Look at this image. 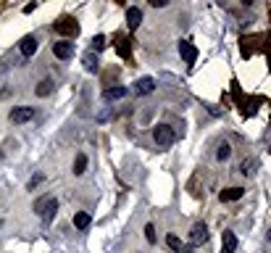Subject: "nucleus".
I'll return each mask as SVG.
<instances>
[{"instance_id": "obj_19", "label": "nucleus", "mask_w": 271, "mask_h": 253, "mask_svg": "<svg viewBox=\"0 0 271 253\" xmlns=\"http://www.w3.org/2000/svg\"><path fill=\"white\" fill-rule=\"evenodd\" d=\"M255 161L253 158H245L242 164H240V174H245V177H250V174H255Z\"/></svg>"}, {"instance_id": "obj_21", "label": "nucleus", "mask_w": 271, "mask_h": 253, "mask_svg": "<svg viewBox=\"0 0 271 253\" xmlns=\"http://www.w3.org/2000/svg\"><path fill=\"white\" fill-rule=\"evenodd\" d=\"M103 48H106V37H103V35H95L92 37V53H100Z\"/></svg>"}, {"instance_id": "obj_17", "label": "nucleus", "mask_w": 271, "mask_h": 253, "mask_svg": "<svg viewBox=\"0 0 271 253\" xmlns=\"http://www.w3.org/2000/svg\"><path fill=\"white\" fill-rule=\"evenodd\" d=\"M90 222H92V219H90L87 211H76L74 214V227H76V230H87Z\"/></svg>"}, {"instance_id": "obj_4", "label": "nucleus", "mask_w": 271, "mask_h": 253, "mask_svg": "<svg viewBox=\"0 0 271 253\" xmlns=\"http://www.w3.org/2000/svg\"><path fill=\"white\" fill-rule=\"evenodd\" d=\"M205 243H208V227H205L203 222H198L190 230V245H192V248H198V245H205Z\"/></svg>"}, {"instance_id": "obj_25", "label": "nucleus", "mask_w": 271, "mask_h": 253, "mask_svg": "<svg viewBox=\"0 0 271 253\" xmlns=\"http://www.w3.org/2000/svg\"><path fill=\"white\" fill-rule=\"evenodd\" d=\"M153 8H166V0H150Z\"/></svg>"}, {"instance_id": "obj_24", "label": "nucleus", "mask_w": 271, "mask_h": 253, "mask_svg": "<svg viewBox=\"0 0 271 253\" xmlns=\"http://www.w3.org/2000/svg\"><path fill=\"white\" fill-rule=\"evenodd\" d=\"M40 182H42V174H35V177L29 179V185H27V187H29V190H35V187L40 185Z\"/></svg>"}, {"instance_id": "obj_23", "label": "nucleus", "mask_w": 271, "mask_h": 253, "mask_svg": "<svg viewBox=\"0 0 271 253\" xmlns=\"http://www.w3.org/2000/svg\"><path fill=\"white\" fill-rule=\"evenodd\" d=\"M145 237H147V243H156V240H158L156 237V227H153V224L145 227Z\"/></svg>"}, {"instance_id": "obj_11", "label": "nucleus", "mask_w": 271, "mask_h": 253, "mask_svg": "<svg viewBox=\"0 0 271 253\" xmlns=\"http://www.w3.org/2000/svg\"><path fill=\"white\" fill-rule=\"evenodd\" d=\"M237 251V235L229 230L221 232V253H235Z\"/></svg>"}, {"instance_id": "obj_15", "label": "nucleus", "mask_w": 271, "mask_h": 253, "mask_svg": "<svg viewBox=\"0 0 271 253\" xmlns=\"http://www.w3.org/2000/svg\"><path fill=\"white\" fill-rule=\"evenodd\" d=\"M242 195H245L242 187H229V190H221V195H218V198H221L224 203H229V200H240Z\"/></svg>"}, {"instance_id": "obj_6", "label": "nucleus", "mask_w": 271, "mask_h": 253, "mask_svg": "<svg viewBox=\"0 0 271 253\" xmlns=\"http://www.w3.org/2000/svg\"><path fill=\"white\" fill-rule=\"evenodd\" d=\"M37 48H40V42H37V37L35 35H27L21 42H18V50H21V56L24 58H32L37 53Z\"/></svg>"}, {"instance_id": "obj_29", "label": "nucleus", "mask_w": 271, "mask_h": 253, "mask_svg": "<svg viewBox=\"0 0 271 253\" xmlns=\"http://www.w3.org/2000/svg\"><path fill=\"white\" fill-rule=\"evenodd\" d=\"M269 58H271V50H269Z\"/></svg>"}, {"instance_id": "obj_20", "label": "nucleus", "mask_w": 271, "mask_h": 253, "mask_svg": "<svg viewBox=\"0 0 271 253\" xmlns=\"http://www.w3.org/2000/svg\"><path fill=\"white\" fill-rule=\"evenodd\" d=\"M229 156H232V145H229V142H221V145H218V151H216V158L218 161H227Z\"/></svg>"}, {"instance_id": "obj_10", "label": "nucleus", "mask_w": 271, "mask_h": 253, "mask_svg": "<svg viewBox=\"0 0 271 253\" xmlns=\"http://www.w3.org/2000/svg\"><path fill=\"white\" fill-rule=\"evenodd\" d=\"M55 32L58 35H79V24H76L74 19H61V21L55 24Z\"/></svg>"}, {"instance_id": "obj_8", "label": "nucleus", "mask_w": 271, "mask_h": 253, "mask_svg": "<svg viewBox=\"0 0 271 253\" xmlns=\"http://www.w3.org/2000/svg\"><path fill=\"white\" fill-rule=\"evenodd\" d=\"M179 56L184 58V63H195L198 61V48L190 40H182L179 42Z\"/></svg>"}, {"instance_id": "obj_28", "label": "nucleus", "mask_w": 271, "mask_h": 253, "mask_svg": "<svg viewBox=\"0 0 271 253\" xmlns=\"http://www.w3.org/2000/svg\"><path fill=\"white\" fill-rule=\"evenodd\" d=\"M0 227H3V219H0Z\"/></svg>"}, {"instance_id": "obj_27", "label": "nucleus", "mask_w": 271, "mask_h": 253, "mask_svg": "<svg viewBox=\"0 0 271 253\" xmlns=\"http://www.w3.org/2000/svg\"><path fill=\"white\" fill-rule=\"evenodd\" d=\"M266 240H269V243H271V230H269V232H266Z\"/></svg>"}, {"instance_id": "obj_1", "label": "nucleus", "mask_w": 271, "mask_h": 253, "mask_svg": "<svg viewBox=\"0 0 271 253\" xmlns=\"http://www.w3.org/2000/svg\"><path fill=\"white\" fill-rule=\"evenodd\" d=\"M55 211H58V200H55V195H42V198H37V200H35V214H40V219H42L45 224L53 222Z\"/></svg>"}, {"instance_id": "obj_22", "label": "nucleus", "mask_w": 271, "mask_h": 253, "mask_svg": "<svg viewBox=\"0 0 271 253\" xmlns=\"http://www.w3.org/2000/svg\"><path fill=\"white\" fill-rule=\"evenodd\" d=\"M166 245H169L171 251H177V253L182 251V240H179L177 235H169V237H166Z\"/></svg>"}, {"instance_id": "obj_16", "label": "nucleus", "mask_w": 271, "mask_h": 253, "mask_svg": "<svg viewBox=\"0 0 271 253\" xmlns=\"http://www.w3.org/2000/svg\"><path fill=\"white\" fill-rule=\"evenodd\" d=\"M55 90V84H53V79H42L40 84H37V90H35V95L37 98H48L50 93Z\"/></svg>"}, {"instance_id": "obj_26", "label": "nucleus", "mask_w": 271, "mask_h": 253, "mask_svg": "<svg viewBox=\"0 0 271 253\" xmlns=\"http://www.w3.org/2000/svg\"><path fill=\"white\" fill-rule=\"evenodd\" d=\"M179 253H198V251L192 248V245H182V251H179Z\"/></svg>"}, {"instance_id": "obj_14", "label": "nucleus", "mask_w": 271, "mask_h": 253, "mask_svg": "<svg viewBox=\"0 0 271 253\" xmlns=\"http://www.w3.org/2000/svg\"><path fill=\"white\" fill-rule=\"evenodd\" d=\"M82 63H85V69L90 71V74H95V71H98V66H100V61H98V53H92V50H87V53H85V58H82Z\"/></svg>"}, {"instance_id": "obj_2", "label": "nucleus", "mask_w": 271, "mask_h": 253, "mask_svg": "<svg viewBox=\"0 0 271 253\" xmlns=\"http://www.w3.org/2000/svg\"><path fill=\"white\" fill-rule=\"evenodd\" d=\"M153 140H156L158 148H171L177 142V132H174L171 124H156L153 127Z\"/></svg>"}, {"instance_id": "obj_9", "label": "nucleus", "mask_w": 271, "mask_h": 253, "mask_svg": "<svg viewBox=\"0 0 271 253\" xmlns=\"http://www.w3.org/2000/svg\"><path fill=\"white\" fill-rule=\"evenodd\" d=\"M143 24V11L137 8V5H129L126 8V27H129V32H134Z\"/></svg>"}, {"instance_id": "obj_12", "label": "nucleus", "mask_w": 271, "mask_h": 253, "mask_svg": "<svg viewBox=\"0 0 271 253\" xmlns=\"http://www.w3.org/2000/svg\"><path fill=\"white\" fill-rule=\"evenodd\" d=\"M153 90H156V82H153V77H143V79L134 82V93H137V95H150Z\"/></svg>"}, {"instance_id": "obj_5", "label": "nucleus", "mask_w": 271, "mask_h": 253, "mask_svg": "<svg viewBox=\"0 0 271 253\" xmlns=\"http://www.w3.org/2000/svg\"><path fill=\"white\" fill-rule=\"evenodd\" d=\"M116 53H119L124 61H132V40L126 35H116Z\"/></svg>"}, {"instance_id": "obj_18", "label": "nucleus", "mask_w": 271, "mask_h": 253, "mask_svg": "<svg viewBox=\"0 0 271 253\" xmlns=\"http://www.w3.org/2000/svg\"><path fill=\"white\" fill-rule=\"evenodd\" d=\"M87 172V156L85 153H76V158H74V174L79 177V174H85Z\"/></svg>"}, {"instance_id": "obj_3", "label": "nucleus", "mask_w": 271, "mask_h": 253, "mask_svg": "<svg viewBox=\"0 0 271 253\" xmlns=\"http://www.w3.org/2000/svg\"><path fill=\"white\" fill-rule=\"evenodd\" d=\"M8 119L14 121V124H27L29 119H35V108H32V106H18V108H11Z\"/></svg>"}, {"instance_id": "obj_13", "label": "nucleus", "mask_w": 271, "mask_h": 253, "mask_svg": "<svg viewBox=\"0 0 271 253\" xmlns=\"http://www.w3.org/2000/svg\"><path fill=\"white\" fill-rule=\"evenodd\" d=\"M124 95H126V87H121V84H119V87L103 90V100H108V103H111V100H121Z\"/></svg>"}, {"instance_id": "obj_7", "label": "nucleus", "mask_w": 271, "mask_h": 253, "mask_svg": "<svg viewBox=\"0 0 271 253\" xmlns=\"http://www.w3.org/2000/svg\"><path fill=\"white\" fill-rule=\"evenodd\" d=\"M53 53H55V58H61V61H69V58L74 56V42H69V40L53 42Z\"/></svg>"}]
</instances>
